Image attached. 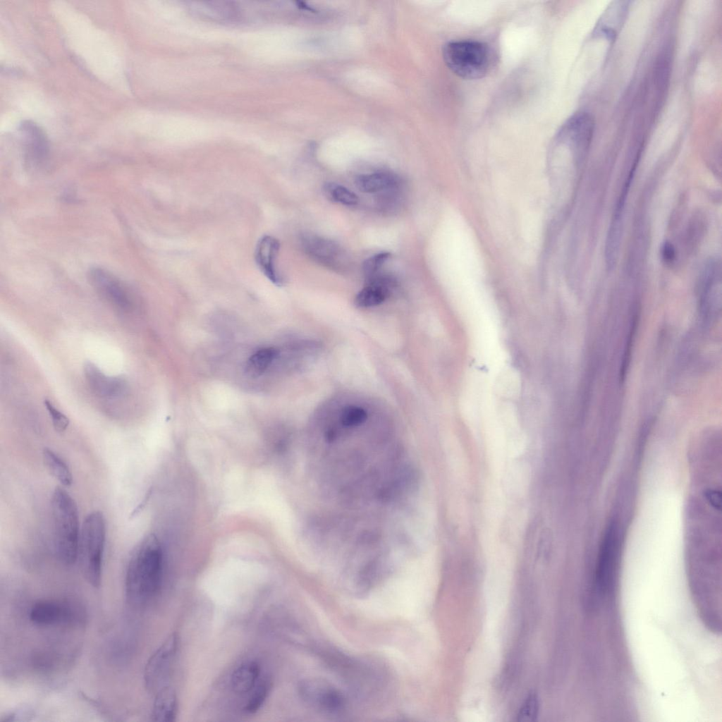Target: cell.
<instances>
[{
	"mask_svg": "<svg viewBox=\"0 0 722 722\" xmlns=\"http://www.w3.org/2000/svg\"><path fill=\"white\" fill-rule=\"evenodd\" d=\"M163 552L157 537L150 534L135 546L126 575V592L131 604L152 598L158 592L162 579Z\"/></svg>",
	"mask_w": 722,
	"mask_h": 722,
	"instance_id": "cell-1",
	"label": "cell"
},
{
	"mask_svg": "<svg viewBox=\"0 0 722 722\" xmlns=\"http://www.w3.org/2000/svg\"><path fill=\"white\" fill-rule=\"evenodd\" d=\"M51 507L55 551L63 563L71 565L78 559L80 534L77 505L64 489L56 487Z\"/></svg>",
	"mask_w": 722,
	"mask_h": 722,
	"instance_id": "cell-2",
	"label": "cell"
},
{
	"mask_svg": "<svg viewBox=\"0 0 722 722\" xmlns=\"http://www.w3.org/2000/svg\"><path fill=\"white\" fill-rule=\"evenodd\" d=\"M106 539V523L103 513L94 511L84 520L80 534L78 558L82 573L93 587L101 583L102 562Z\"/></svg>",
	"mask_w": 722,
	"mask_h": 722,
	"instance_id": "cell-3",
	"label": "cell"
},
{
	"mask_svg": "<svg viewBox=\"0 0 722 722\" xmlns=\"http://www.w3.org/2000/svg\"><path fill=\"white\" fill-rule=\"evenodd\" d=\"M442 54L448 68L465 80L483 78L491 66V51L487 44L479 41L449 42L444 45Z\"/></svg>",
	"mask_w": 722,
	"mask_h": 722,
	"instance_id": "cell-4",
	"label": "cell"
},
{
	"mask_svg": "<svg viewBox=\"0 0 722 722\" xmlns=\"http://www.w3.org/2000/svg\"><path fill=\"white\" fill-rule=\"evenodd\" d=\"M620 536L616 525L611 524L606 530L598 555L594 587L601 595L613 592L618 572L620 547Z\"/></svg>",
	"mask_w": 722,
	"mask_h": 722,
	"instance_id": "cell-5",
	"label": "cell"
},
{
	"mask_svg": "<svg viewBox=\"0 0 722 722\" xmlns=\"http://www.w3.org/2000/svg\"><path fill=\"white\" fill-rule=\"evenodd\" d=\"M178 648V637L175 633L170 635L148 660L144 678L147 689L159 691L166 686V682L176 657Z\"/></svg>",
	"mask_w": 722,
	"mask_h": 722,
	"instance_id": "cell-6",
	"label": "cell"
},
{
	"mask_svg": "<svg viewBox=\"0 0 722 722\" xmlns=\"http://www.w3.org/2000/svg\"><path fill=\"white\" fill-rule=\"evenodd\" d=\"M88 279L96 292L109 303L122 310L132 306V295L128 287L118 277L102 267L91 268Z\"/></svg>",
	"mask_w": 722,
	"mask_h": 722,
	"instance_id": "cell-7",
	"label": "cell"
},
{
	"mask_svg": "<svg viewBox=\"0 0 722 722\" xmlns=\"http://www.w3.org/2000/svg\"><path fill=\"white\" fill-rule=\"evenodd\" d=\"M301 698L308 704L326 714L342 711L345 699L333 686L321 680H305L298 686Z\"/></svg>",
	"mask_w": 722,
	"mask_h": 722,
	"instance_id": "cell-8",
	"label": "cell"
},
{
	"mask_svg": "<svg viewBox=\"0 0 722 722\" xmlns=\"http://www.w3.org/2000/svg\"><path fill=\"white\" fill-rule=\"evenodd\" d=\"M79 616L76 607L60 601H39L30 611V620L42 626L73 623L78 620Z\"/></svg>",
	"mask_w": 722,
	"mask_h": 722,
	"instance_id": "cell-9",
	"label": "cell"
},
{
	"mask_svg": "<svg viewBox=\"0 0 722 722\" xmlns=\"http://www.w3.org/2000/svg\"><path fill=\"white\" fill-rule=\"evenodd\" d=\"M304 252L312 259L326 267L338 269L344 262V255L336 242L312 234L300 238Z\"/></svg>",
	"mask_w": 722,
	"mask_h": 722,
	"instance_id": "cell-10",
	"label": "cell"
},
{
	"mask_svg": "<svg viewBox=\"0 0 722 722\" xmlns=\"http://www.w3.org/2000/svg\"><path fill=\"white\" fill-rule=\"evenodd\" d=\"M594 130V122L590 114L581 111L572 116L561 127L558 137L576 148L585 150L591 141Z\"/></svg>",
	"mask_w": 722,
	"mask_h": 722,
	"instance_id": "cell-11",
	"label": "cell"
},
{
	"mask_svg": "<svg viewBox=\"0 0 722 722\" xmlns=\"http://www.w3.org/2000/svg\"><path fill=\"white\" fill-rule=\"evenodd\" d=\"M85 381L91 391L103 398L117 397L127 389L126 381L120 377H109L91 362H87L83 367Z\"/></svg>",
	"mask_w": 722,
	"mask_h": 722,
	"instance_id": "cell-12",
	"label": "cell"
},
{
	"mask_svg": "<svg viewBox=\"0 0 722 722\" xmlns=\"http://www.w3.org/2000/svg\"><path fill=\"white\" fill-rule=\"evenodd\" d=\"M280 243L276 238L264 235L256 245L255 259L263 274L274 284L281 286L283 284V279L276 267Z\"/></svg>",
	"mask_w": 722,
	"mask_h": 722,
	"instance_id": "cell-13",
	"label": "cell"
},
{
	"mask_svg": "<svg viewBox=\"0 0 722 722\" xmlns=\"http://www.w3.org/2000/svg\"><path fill=\"white\" fill-rule=\"evenodd\" d=\"M20 131L25 141L27 161L32 167L40 166L48 154V142L44 132L30 121L22 123Z\"/></svg>",
	"mask_w": 722,
	"mask_h": 722,
	"instance_id": "cell-14",
	"label": "cell"
},
{
	"mask_svg": "<svg viewBox=\"0 0 722 722\" xmlns=\"http://www.w3.org/2000/svg\"><path fill=\"white\" fill-rule=\"evenodd\" d=\"M636 164H635L627 177L620 196L616 204L612 216L611 221L607 233L605 252L609 255H616L618 252L620 242L623 230V216L625 209V202L628 194L632 183L635 171Z\"/></svg>",
	"mask_w": 722,
	"mask_h": 722,
	"instance_id": "cell-15",
	"label": "cell"
},
{
	"mask_svg": "<svg viewBox=\"0 0 722 722\" xmlns=\"http://www.w3.org/2000/svg\"><path fill=\"white\" fill-rule=\"evenodd\" d=\"M399 184L396 175L389 172H375L360 175L355 178V185L362 192L373 193L395 188Z\"/></svg>",
	"mask_w": 722,
	"mask_h": 722,
	"instance_id": "cell-16",
	"label": "cell"
},
{
	"mask_svg": "<svg viewBox=\"0 0 722 722\" xmlns=\"http://www.w3.org/2000/svg\"><path fill=\"white\" fill-rule=\"evenodd\" d=\"M259 675L260 667L256 661H245L233 671L231 678V687L238 694L249 692L257 683Z\"/></svg>",
	"mask_w": 722,
	"mask_h": 722,
	"instance_id": "cell-17",
	"label": "cell"
},
{
	"mask_svg": "<svg viewBox=\"0 0 722 722\" xmlns=\"http://www.w3.org/2000/svg\"><path fill=\"white\" fill-rule=\"evenodd\" d=\"M177 697L175 691L169 686L159 690L154 700L152 717L154 721L171 722L175 720L177 713Z\"/></svg>",
	"mask_w": 722,
	"mask_h": 722,
	"instance_id": "cell-18",
	"label": "cell"
},
{
	"mask_svg": "<svg viewBox=\"0 0 722 722\" xmlns=\"http://www.w3.org/2000/svg\"><path fill=\"white\" fill-rule=\"evenodd\" d=\"M44 464L50 474L61 484L69 487L73 475L66 462L52 450L45 448L42 451Z\"/></svg>",
	"mask_w": 722,
	"mask_h": 722,
	"instance_id": "cell-19",
	"label": "cell"
},
{
	"mask_svg": "<svg viewBox=\"0 0 722 722\" xmlns=\"http://www.w3.org/2000/svg\"><path fill=\"white\" fill-rule=\"evenodd\" d=\"M274 348H264L257 350L248 359L245 372L252 377H257L265 372L278 356Z\"/></svg>",
	"mask_w": 722,
	"mask_h": 722,
	"instance_id": "cell-20",
	"label": "cell"
},
{
	"mask_svg": "<svg viewBox=\"0 0 722 722\" xmlns=\"http://www.w3.org/2000/svg\"><path fill=\"white\" fill-rule=\"evenodd\" d=\"M324 192L331 200L345 205H356L359 198L351 190L335 183H326L323 187Z\"/></svg>",
	"mask_w": 722,
	"mask_h": 722,
	"instance_id": "cell-21",
	"label": "cell"
},
{
	"mask_svg": "<svg viewBox=\"0 0 722 722\" xmlns=\"http://www.w3.org/2000/svg\"><path fill=\"white\" fill-rule=\"evenodd\" d=\"M271 688L269 680L264 678L258 680L252 689L253 691L245 706V711L249 714L257 711L265 702Z\"/></svg>",
	"mask_w": 722,
	"mask_h": 722,
	"instance_id": "cell-22",
	"label": "cell"
},
{
	"mask_svg": "<svg viewBox=\"0 0 722 722\" xmlns=\"http://www.w3.org/2000/svg\"><path fill=\"white\" fill-rule=\"evenodd\" d=\"M539 703L536 695H530L521 706L517 715L519 721L530 722L534 721L539 713Z\"/></svg>",
	"mask_w": 722,
	"mask_h": 722,
	"instance_id": "cell-23",
	"label": "cell"
},
{
	"mask_svg": "<svg viewBox=\"0 0 722 722\" xmlns=\"http://www.w3.org/2000/svg\"><path fill=\"white\" fill-rule=\"evenodd\" d=\"M637 317H638V314L637 313H635L633 315L632 318V321H631V324H630V329H629V333H628V338H627V341H626V343H625V350H624V353H623V359H622L620 370V377H619L620 378L619 379H620V381H621V382H623L624 381V379H625V373L627 372V369H628V365H629V362H630V360L632 345V343H633V340H634L635 334V331H636L637 324V322H638Z\"/></svg>",
	"mask_w": 722,
	"mask_h": 722,
	"instance_id": "cell-24",
	"label": "cell"
},
{
	"mask_svg": "<svg viewBox=\"0 0 722 722\" xmlns=\"http://www.w3.org/2000/svg\"><path fill=\"white\" fill-rule=\"evenodd\" d=\"M390 257V252H381L366 259L362 264V271L366 279H370L379 274V271Z\"/></svg>",
	"mask_w": 722,
	"mask_h": 722,
	"instance_id": "cell-25",
	"label": "cell"
},
{
	"mask_svg": "<svg viewBox=\"0 0 722 722\" xmlns=\"http://www.w3.org/2000/svg\"><path fill=\"white\" fill-rule=\"evenodd\" d=\"M367 413L360 407H346L342 412L341 420L345 427L358 426L366 421Z\"/></svg>",
	"mask_w": 722,
	"mask_h": 722,
	"instance_id": "cell-26",
	"label": "cell"
},
{
	"mask_svg": "<svg viewBox=\"0 0 722 722\" xmlns=\"http://www.w3.org/2000/svg\"><path fill=\"white\" fill-rule=\"evenodd\" d=\"M44 403L51 418L54 429L59 432L65 431L69 424L68 418L56 408L49 400H44Z\"/></svg>",
	"mask_w": 722,
	"mask_h": 722,
	"instance_id": "cell-27",
	"label": "cell"
},
{
	"mask_svg": "<svg viewBox=\"0 0 722 722\" xmlns=\"http://www.w3.org/2000/svg\"><path fill=\"white\" fill-rule=\"evenodd\" d=\"M662 257L667 263H671L675 258V250L669 242H666L663 245Z\"/></svg>",
	"mask_w": 722,
	"mask_h": 722,
	"instance_id": "cell-28",
	"label": "cell"
},
{
	"mask_svg": "<svg viewBox=\"0 0 722 722\" xmlns=\"http://www.w3.org/2000/svg\"><path fill=\"white\" fill-rule=\"evenodd\" d=\"M622 15H623V13L620 14V15L619 13L615 18L610 19V21L614 20L615 21V24L616 25H619V23H620L619 22L621 21V20H622V17H621ZM612 25H613V23H610V26H609L608 32H607V35L606 36H608L609 37H613L616 35V31L613 30V28L612 27Z\"/></svg>",
	"mask_w": 722,
	"mask_h": 722,
	"instance_id": "cell-29",
	"label": "cell"
}]
</instances>
